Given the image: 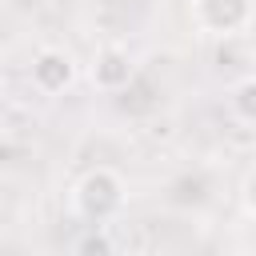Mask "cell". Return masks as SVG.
<instances>
[{"mask_svg": "<svg viewBox=\"0 0 256 256\" xmlns=\"http://www.w3.org/2000/svg\"><path fill=\"white\" fill-rule=\"evenodd\" d=\"M72 208L92 228H100L104 220H112L124 208V176L112 168H88L72 188Z\"/></svg>", "mask_w": 256, "mask_h": 256, "instance_id": "obj_1", "label": "cell"}, {"mask_svg": "<svg viewBox=\"0 0 256 256\" xmlns=\"http://www.w3.org/2000/svg\"><path fill=\"white\" fill-rule=\"evenodd\" d=\"M196 24L212 36H236L252 20V0H196Z\"/></svg>", "mask_w": 256, "mask_h": 256, "instance_id": "obj_2", "label": "cell"}, {"mask_svg": "<svg viewBox=\"0 0 256 256\" xmlns=\"http://www.w3.org/2000/svg\"><path fill=\"white\" fill-rule=\"evenodd\" d=\"M88 76H92V88H100V92H120V88L132 84L136 60L128 56V48L104 44V48H96V56H92V64H88Z\"/></svg>", "mask_w": 256, "mask_h": 256, "instance_id": "obj_3", "label": "cell"}, {"mask_svg": "<svg viewBox=\"0 0 256 256\" xmlns=\"http://www.w3.org/2000/svg\"><path fill=\"white\" fill-rule=\"evenodd\" d=\"M76 80V60L64 48H40L32 56V84L40 92H64Z\"/></svg>", "mask_w": 256, "mask_h": 256, "instance_id": "obj_4", "label": "cell"}, {"mask_svg": "<svg viewBox=\"0 0 256 256\" xmlns=\"http://www.w3.org/2000/svg\"><path fill=\"white\" fill-rule=\"evenodd\" d=\"M232 108L240 120H256V80L244 76L236 88H232Z\"/></svg>", "mask_w": 256, "mask_h": 256, "instance_id": "obj_5", "label": "cell"}, {"mask_svg": "<svg viewBox=\"0 0 256 256\" xmlns=\"http://www.w3.org/2000/svg\"><path fill=\"white\" fill-rule=\"evenodd\" d=\"M76 252H100V256H104V252H112V240H108L104 232H88V236L76 244Z\"/></svg>", "mask_w": 256, "mask_h": 256, "instance_id": "obj_6", "label": "cell"}]
</instances>
